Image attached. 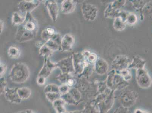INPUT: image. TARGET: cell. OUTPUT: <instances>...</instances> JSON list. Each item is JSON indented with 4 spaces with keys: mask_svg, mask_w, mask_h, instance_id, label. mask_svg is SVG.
<instances>
[{
    "mask_svg": "<svg viewBox=\"0 0 152 113\" xmlns=\"http://www.w3.org/2000/svg\"><path fill=\"white\" fill-rule=\"evenodd\" d=\"M38 28L37 20L31 13H27L25 21L18 27L15 40L20 43L31 41L37 37Z\"/></svg>",
    "mask_w": 152,
    "mask_h": 113,
    "instance_id": "1",
    "label": "cell"
},
{
    "mask_svg": "<svg viewBox=\"0 0 152 113\" xmlns=\"http://www.w3.org/2000/svg\"><path fill=\"white\" fill-rule=\"evenodd\" d=\"M30 76V70L25 63L22 62L15 63L11 69L9 77L13 83L23 84L28 80Z\"/></svg>",
    "mask_w": 152,
    "mask_h": 113,
    "instance_id": "2",
    "label": "cell"
},
{
    "mask_svg": "<svg viewBox=\"0 0 152 113\" xmlns=\"http://www.w3.org/2000/svg\"><path fill=\"white\" fill-rule=\"evenodd\" d=\"M61 35L56 33L50 39L45 42L39 51V56L45 58H49L54 52L61 51Z\"/></svg>",
    "mask_w": 152,
    "mask_h": 113,
    "instance_id": "3",
    "label": "cell"
},
{
    "mask_svg": "<svg viewBox=\"0 0 152 113\" xmlns=\"http://www.w3.org/2000/svg\"><path fill=\"white\" fill-rule=\"evenodd\" d=\"M106 85L110 90H122L128 86V82L124 80L115 70L112 69L108 74Z\"/></svg>",
    "mask_w": 152,
    "mask_h": 113,
    "instance_id": "4",
    "label": "cell"
},
{
    "mask_svg": "<svg viewBox=\"0 0 152 113\" xmlns=\"http://www.w3.org/2000/svg\"><path fill=\"white\" fill-rule=\"evenodd\" d=\"M114 92L111 90L108 93H102L96 101L100 113H107L113 106L114 102Z\"/></svg>",
    "mask_w": 152,
    "mask_h": 113,
    "instance_id": "5",
    "label": "cell"
},
{
    "mask_svg": "<svg viewBox=\"0 0 152 113\" xmlns=\"http://www.w3.org/2000/svg\"><path fill=\"white\" fill-rule=\"evenodd\" d=\"M138 98V95L134 91L126 90L120 94L119 101L122 106L129 109L134 105Z\"/></svg>",
    "mask_w": 152,
    "mask_h": 113,
    "instance_id": "6",
    "label": "cell"
},
{
    "mask_svg": "<svg viewBox=\"0 0 152 113\" xmlns=\"http://www.w3.org/2000/svg\"><path fill=\"white\" fill-rule=\"evenodd\" d=\"M126 1H116L110 3L104 12L106 18H114L118 17L122 12L121 9L124 6Z\"/></svg>",
    "mask_w": 152,
    "mask_h": 113,
    "instance_id": "7",
    "label": "cell"
},
{
    "mask_svg": "<svg viewBox=\"0 0 152 113\" xmlns=\"http://www.w3.org/2000/svg\"><path fill=\"white\" fill-rule=\"evenodd\" d=\"M72 56L75 75H81L84 72L86 68L89 64L86 60L81 52H75L73 54Z\"/></svg>",
    "mask_w": 152,
    "mask_h": 113,
    "instance_id": "8",
    "label": "cell"
},
{
    "mask_svg": "<svg viewBox=\"0 0 152 113\" xmlns=\"http://www.w3.org/2000/svg\"><path fill=\"white\" fill-rule=\"evenodd\" d=\"M83 17L88 21H93L97 17L98 9L95 5L88 2H84L81 6Z\"/></svg>",
    "mask_w": 152,
    "mask_h": 113,
    "instance_id": "9",
    "label": "cell"
},
{
    "mask_svg": "<svg viewBox=\"0 0 152 113\" xmlns=\"http://www.w3.org/2000/svg\"><path fill=\"white\" fill-rule=\"evenodd\" d=\"M136 78L137 82L140 87L148 89L151 86V78L144 68L137 70Z\"/></svg>",
    "mask_w": 152,
    "mask_h": 113,
    "instance_id": "10",
    "label": "cell"
},
{
    "mask_svg": "<svg viewBox=\"0 0 152 113\" xmlns=\"http://www.w3.org/2000/svg\"><path fill=\"white\" fill-rule=\"evenodd\" d=\"M41 1L38 0H23L18 4V9L21 13H31L38 7Z\"/></svg>",
    "mask_w": 152,
    "mask_h": 113,
    "instance_id": "11",
    "label": "cell"
},
{
    "mask_svg": "<svg viewBox=\"0 0 152 113\" xmlns=\"http://www.w3.org/2000/svg\"><path fill=\"white\" fill-rule=\"evenodd\" d=\"M56 63L61 73L75 74L72 55L62 59Z\"/></svg>",
    "mask_w": 152,
    "mask_h": 113,
    "instance_id": "12",
    "label": "cell"
},
{
    "mask_svg": "<svg viewBox=\"0 0 152 113\" xmlns=\"http://www.w3.org/2000/svg\"><path fill=\"white\" fill-rule=\"evenodd\" d=\"M131 63V60L128 56L118 55L112 62L111 67L113 69L119 72L128 68Z\"/></svg>",
    "mask_w": 152,
    "mask_h": 113,
    "instance_id": "13",
    "label": "cell"
},
{
    "mask_svg": "<svg viewBox=\"0 0 152 113\" xmlns=\"http://www.w3.org/2000/svg\"><path fill=\"white\" fill-rule=\"evenodd\" d=\"M57 68L56 63L53 62L49 58L44 59L43 65L39 72L38 76L48 78L53 70Z\"/></svg>",
    "mask_w": 152,
    "mask_h": 113,
    "instance_id": "14",
    "label": "cell"
},
{
    "mask_svg": "<svg viewBox=\"0 0 152 113\" xmlns=\"http://www.w3.org/2000/svg\"><path fill=\"white\" fill-rule=\"evenodd\" d=\"M44 3L46 7L48 13L53 22L57 20L59 15V9L57 2L55 1H44Z\"/></svg>",
    "mask_w": 152,
    "mask_h": 113,
    "instance_id": "15",
    "label": "cell"
},
{
    "mask_svg": "<svg viewBox=\"0 0 152 113\" xmlns=\"http://www.w3.org/2000/svg\"><path fill=\"white\" fill-rule=\"evenodd\" d=\"M18 88H5L4 93L6 100L12 103L19 104L21 103L22 100L19 98L17 92Z\"/></svg>",
    "mask_w": 152,
    "mask_h": 113,
    "instance_id": "16",
    "label": "cell"
},
{
    "mask_svg": "<svg viewBox=\"0 0 152 113\" xmlns=\"http://www.w3.org/2000/svg\"><path fill=\"white\" fill-rule=\"evenodd\" d=\"M74 43L75 38L73 35L70 34H66L62 38L61 51H71Z\"/></svg>",
    "mask_w": 152,
    "mask_h": 113,
    "instance_id": "17",
    "label": "cell"
},
{
    "mask_svg": "<svg viewBox=\"0 0 152 113\" xmlns=\"http://www.w3.org/2000/svg\"><path fill=\"white\" fill-rule=\"evenodd\" d=\"M77 2L72 0H64L61 4V10L64 14H70L75 10Z\"/></svg>",
    "mask_w": 152,
    "mask_h": 113,
    "instance_id": "18",
    "label": "cell"
},
{
    "mask_svg": "<svg viewBox=\"0 0 152 113\" xmlns=\"http://www.w3.org/2000/svg\"><path fill=\"white\" fill-rule=\"evenodd\" d=\"M94 68L95 72L99 75L106 74L109 70L107 63L103 59H98L95 63Z\"/></svg>",
    "mask_w": 152,
    "mask_h": 113,
    "instance_id": "19",
    "label": "cell"
},
{
    "mask_svg": "<svg viewBox=\"0 0 152 113\" xmlns=\"http://www.w3.org/2000/svg\"><path fill=\"white\" fill-rule=\"evenodd\" d=\"M27 14H23L19 12H13L12 15V25L19 27L23 24L26 20Z\"/></svg>",
    "mask_w": 152,
    "mask_h": 113,
    "instance_id": "20",
    "label": "cell"
},
{
    "mask_svg": "<svg viewBox=\"0 0 152 113\" xmlns=\"http://www.w3.org/2000/svg\"><path fill=\"white\" fill-rule=\"evenodd\" d=\"M146 62L139 56H135L129 64L128 69H135L137 70L144 68Z\"/></svg>",
    "mask_w": 152,
    "mask_h": 113,
    "instance_id": "21",
    "label": "cell"
},
{
    "mask_svg": "<svg viewBox=\"0 0 152 113\" xmlns=\"http://www.w3.org/2000/svg\"><path fill=\"white\" fill-rule=\"evenodd\" d=\"M113 27L115 30L118 31H124L126 27V23L121 16L116 17L113 22Z\"/></svg>",
    "mask_w": 152,
    "mask_h": 113,
    "instance_id": "22",
    "label": "cell"
},
{
    "mask_svg": "<svg viewBox=\"0 0 152 113\" xmlns=\"http://www.w3.org/2000/svg\"><path fill=\"white\" fill-rule=\"evenodd\" d=\"M66 103L61 98L52 103V105L56 112V113H65L66 112Z\"/></svg>",
    "mask_w": 152,
    "mask_h": 113,
    "instance_id": "23",
    "label": "cell"
},
{
    "mask_svg": "<svg viewBox=\"0 0 152 113\" xmlns=\"http://www.w3.org/2000/svg\"><path fill=\"white\" fill-rule=\"evenodd\" d=\"M17 92L19 98L22 100L29 98L31 95V89L27 87L18 88Z\"/></svg>",
    "mask_w": 152,
    "mask_h": 113,
    "instance_id": "24",
    "label": "cell"
},
{
    "mask_svg": "<svg viewBox=\"0 0 152 113\" xmlns=\"http://www.w3.org/2000/svg\"><path fill=\"white\" fill-rule=\"evenodd\" d=\"M86 60L89 64H93L96 62L98 59L97 55L94 52L88 50H85L81 52Z\"/></svg>",
    "mask_w": 152,
    "mask_h": 113,
    "instance_id": "25",
    "label": "cell"
},
{
    "mask_svg": "<svg viewBox=\"0 0 152 113\" xmlns=\"http://www.w3.org/2000/svg\"><path fill=\"white\" fill-rule=\"evenodd\" d=\"M8 54L10 58L17 59L21 55V51L18 47L13 45L10 47L8 49Z\"/></svg>",
    "mask_w": 152,
    "mask_h": 113,
    "instance_id": "26",
    "label": "cell"
},
{
    "mask_svg": "<svg viewBox=\"0 0 152 113\" xmlns=\"http://www.w3.org/2000/svg\"><path fill=\"white\" fill-rule=\"evenodd\" d=\"M55 30L52 27H48L43 30L41 33V37L42 39L46 42L52 38L56 33Z\"/></svg>",
    "mask_w": 152,
    "mask_h": 113,
    "instance_id": "27",
    "label": "cell"
},
{
    "mask_svg": "<svg viewBox=\"0 0 152 113\" xmlns=\"http://www.w3.org/2000/svg\"><path fill=\"white\" fill-rule=\"evenodd\" d=\"M82 112V113H100L96 101L87 105Z\"/></svg>",
    "mask_w": 152,
    "mask_h": 113,
    "instance_id": "28",
    "label": "cell"
},
{
    "mask_svg": "<svg viewBox=\"0 0 152 113\" xmlns=\"http://www.w3.org/2000/svg\"><path fill=\"white\" fill-rule=\"evenodd\" d=\"M44 92L45 94L49 93H59V86L55 84H48L44 88Z\"/></svg>",
    "mask_w": 152,
    "mask_h": 113,
    "instance_id": "29",
    "label": "cell"
},
{
    "mask_svg": "<svg viewBox=\"0 0 152 113\" xmlns=\"http://www.w3.org/2000/svg\"><path fill=\"white\" fill-rule=\"evenodd\" d=\"M137 21V17L134 13H129L127 14L125 22L129 25H134Z\"/></svg>",
    "mask_w": 152,
    "mask_h": 113,
    "instance_id": "30",
    "label": "cell"
},
{
    "mask_svg": "<svg viewBox=\"0 0 152 113\" xmlns=\"http://www.w3.org/2000/svg\"><path fill=\"white\" fill-rule=\"evenodd\" d=\"M69 92L77 103L80 100L81 97V92L77 88H70Z\"/></svg>",
    "mask_w": 152,
    "mask_h": 113,
    "instance_id": "31",
    "label": "cell"
},
{
    "mask_svg": "<svg viewBox=\"0 0 152 113\" xmlns=\"http://www.w3.org/2000/svg\"><path fill=\"white\" fill-rule=\"evenodd\" d=\"M61 99L64 101L66 104L76 105L78 103L75 101V100H74L69 92L66 94L62 95Z\"/></svg>",
    "mask_w": 152,
    "mask_h": 113,
    "instance_id": "32",
    "label": "cell"
},
{
    "mask_svg": "<svg viewBox=\"0 0 152 113\" xmlns=\"http://www.w3.org/2000/svg\"><path fill=\"white\" fill-rule=\"evenodd\" d=\"M45 95L47 99L52 103L61 98V95L59 93H49Z\"/></svg>",
    "mask_w": 152,
    "mask_h": 113,
    "instance_id": "33",
    "label": "cell"
},
{
    "mask_svg": "<svg viewBox=\"0 0 152 113\" xmlns=\"http://www.w3.org/2000/svg\"><path fill=\"white\" fill-rule=\"evenodd\" d=\"M119 74L122 77L124 80L128 82V81L130 80L132 78V74L129 69L127 68L126 69L121 70L119 72Z\"/></svg>",
    "mask_w": 152,
    "mask_h": 113,
    "instance_id": "34",
    "label": "cell"
},
{
    "mask_svg": "<svg viewBox=\"0 0 152 113\" xmlns=\"http://www.w3.org/2000/svg\"><path fill=\"white\" fill-rule=\"evenodd\" d=\"M133 2H132L133 4L134 7L137 9V10H140L141 9L142 10V9H143L144 7L146 5V4L144 3V1H132Z\"/></svg>",
    "mask_w": 152,
    "mask_h": 113,
    "instance_id": "35",
    "label": "cell"
},
{
    "mask_svg": "<svg viewBox=\"0 0 152 113\" xmlns=\"http://www.w3.org/2000/svg\"><path fill=\"white\" fill-rule=\"evenodd\" d=\"M70 88L66 84H62L59 86V91L60 94L63 95L68 93L70 90Z\"/></svg>",
    "mask_w": 152,
    "mask_h": 113,
    "instance_id": "36",
    "label": "cell"
},
{
    "mask_svg": "<svg viewBox=\"0 0 152 113\" xmlns=\"http://www.w3.org/2000/svg\"><path fill=\"white\" fill-rule=\"evenodd\" d=\"M1 87H0V92L1 95L4 93L5 88L7 87V83L4 77L1 78Z\"/></svg>",
    "mask_w": 152,
    "mask_h": 113,
    "instance_id": "37",
    "label": "cell"
},
{
    "mask_svg": "<svg viewBox=\"0 0 152 113\" xmlns=\"http://www.w3.org/2000/svg\"><path fill=\"white\" fill-rule=\"evenodd\" d=\"M7 70V66L4 63L1 62L0 63V77L1 78L4 77L6 72Z\"/></svg>",
    "mask_w": 152,
    "mask_h": 113,
    "instance_id": "38",
    "label": "cell"
},
{
    "mask_svg": "<svg viewBox=\"0 0 152 113\" xmlns=\"http://www.w3.org/2000/svg\"><path fill=\"white\" fill-rule=\"evenodd\" d=\"M113 113H131L129 109L124 107H118L115 110Z\"/></svg>",
    "mask_w": 152,
    "mask_h": 113,
    "instance_id": "39",
    "label": "cell"
},
{
    "mask_svg": "<svg viewBox=\"0 0 152 113\" xmlns=\"http://www.w3.org/2000/svg\"><path fill=\"white\" fill-rule=\"evenodd\" d=\"M46 79L44 77L42 76H38L37 79V82L38 85L42 86L45 85V82H46Z\"/></svg>",
    "mask_w": 152,
    "mask_h": 113,
    "instance_id": "40",
    "label": "cell"
},
{
    "mask_svg": "<svg viewBox=\"0 0 152 113\" xmlns=\"http://www.w3.org/2000/svg\"><path fill=\"white\" fill-rule=\"evenodd\" d=\"M4 22L2 19H1L0 20V34L1 35L4 31Z\"/></svg>",
    "mask_w": 152,
    "mask_h": 113,
    "instance_id": "41",
    "label": "cell"
},
{
    "mask_svg": "<svg viewBox=\"0 0 152 113\" xmlns=\"http://www.w3.org/2000/svg\"><path fill=\"white\" fill-rule=\"evenodd\" d=\"M45 43H43L42 42V41H38L36 42L35 45V46H37V47L39 48L40 49Z\"/></svg>",
    "mask_w": 152,
    "mask_h": 113,
    "instance_id": "42",
    "label": "cell"
},
{
    "mask_svg": "<svg viewBox=\"0 0 152 113\" xmlns=\"http://www.w3.org/2000/svg\"><path fill=\"white\" fill-rule=\"evenodd\" d=\"M65 113H82V111H66Z\"/></svg>",
    "mask_w": 152,
    "mask_h": 113,
    "instance_id": "43",
    "label": "cell"
},
{
    "mask_svg": "<svg viewBox=\"0 0 152 113\" xmlns=\"http://www.w3.org/2000/svg\"><path fill=\"white\" fill-rule=\"evenodd\" d=\"M144 111L140 109H137L135 110L134 113H143Z\"/></svg>",
    "mask_w": 152,
    "mask_h": 113,
    "instance_id": "44",
    "label": "cell"
},
{
    "mask_svg": "<svg viewBox=\"0 0 152 113\" xmlns=\"http://www.w3.org/2000/svg\"><path fill=\"white\" fill-rule=\"evenodd\" d=\"M26 113H34L31 110L28 109L26 111Z\"/></svg>",
    "mask_w": 152,
    "mask_h": 113,
    "instance_id": "45",
    "label": "cell"
},
{
    "mask_svg": "<svg viewBox=\"0 0 152 113\" xmlns=\"http://www.w3.org/2000/svg\"><path fill=\"white\" fill-rule=\"evenodd\" d=\"M15 113H26V111H23L18 112H15Z\"/></svg>",
    "mask_w": 152,
    "mask_h": 113,
    "instance_id": "46",
    "label": "cell"
}]
</instances>
